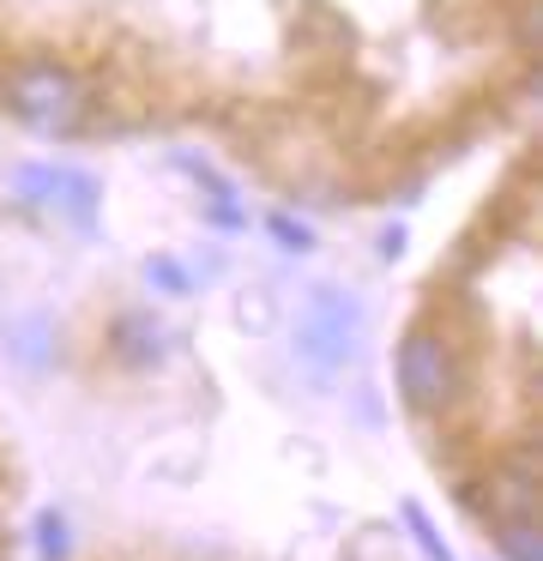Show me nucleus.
<instances>
[{"instance_id": "obj_1", "label": "nucleus", "mask_w": 543, "mask_h": 561, "mask_svg": "<svg viewBox=\"0 0 543 561\" xmlns=\"http://www.w3.org/2000/svg\"><path fill=\"white\" fill-rule=\"evenodd\" d=\"M362 351V302L350 290H308L296 308V356L314 375H338Z\"/></svg>"}, {"instance_id": "obj_2", "label": "nucleus", "mask_w": 543, "mask_h": 561, "mask_svg": "<svg viewBox=\"0 0 543 561\" xmlns=\"http://www.w3.org/2000/svg\"><path fill=\"white\" fill-rule=\"evenodd\" d=\"M0 91H7V110L36 134H72L84 122V85L60 61H19Z\"/></svg>"}, {"instance_id": "obj_3", "label": "nucleus", "mask_w": 543, "mask_h": 561, "mask_svg": "<svg viewBox=\"0 0 543 561\" xmlns=\"http://www.w3.org/2000/svg\"><path fill=\"white\" fill-rule=\"evenodd\" d=\"M393 375H398V399H405L417 416L446 411V404H453V392H459V363H453V344H446L434 327H410V332H405Z\"/></svg>"}, {"instance_id": "obj_4", "label": "nucleus", "mask_w": 543, "mask_h": 561, "mask_svg": "<svg viewBox=\"0 0 543 561\" xmlns=\"http://www.w3.org/2000/svg\"><path fill=\"white\" fill-rule=\"evenodd\" d=\"M12 187H19L31 206H48L72 224H91V211H97V182L79 170H67V163H24V170H12Z\"/></svg>"}, {"instance_id": "obj_5", "label": "nucleus", "mask_w": 543, "mask_h": 561, "mask_svg": "<svg viewBox=\"0 0 543 561\" xmlns=\"http://www.w3.org/2000/svg\"><path fill=\"white\" fill-rule=\"evenodd\" d=\"M495 519H538V477H531V459H519L513 471L495 477Z\"/></svg>"}, {"instance_id": "obj_6", "label": "nucleus", "mask_w": 543, "mask_h": 561, "mask_svg": "<svg viewBox=\"0 0 543 561\" xmlns=\"http://www.w3.org/2000/svg\"><path fill=\"white\" fill-rule=\"evenodd\" d=\"M495 543H501L507 561H543V543H538V525L531 519H495Z\"/></svg>"}, {"instance_id": "obj_7", "label": "nucleus", "mask_w": 543, "mask_h": 561, "mask_svg": "<svg viewBox=\"0 0 543 561\" xmlns=\"http://www.w3.org/2000/svg\"><path fill=\"white\" fill-rule=\"evenodd\" d=\"M145 278H151V284H163L169 296H188V272H181L176 260H145Z\"/></svg>"}, {"instance_id": "obj_8", "label": "nucleus", "mask_w": 543, "mask_h": 561, "mask_svg": "<svg viewBox=\"0 0 543 561\" xmlns=\"http://www.w3.org/2000/svg\"><path fill=\"white\" fill-rule=\"evenodd\" d=\"M36 531H43V556H48V561L67 556V525H60L55 513H43V525H36Z\"/></svg>"}, {"instance_id": "obj_9", "label": "nucleus", "mask_w": 543, "mask_h": 561, "mask_svg": "<svg viewBox=\"0 0 543 561\" xmlns=\"http://www.w3.org/2000/svg\"><path fill=\"white\" fill-rule=\"evenodd\" d=\"M272 236H278V242H284V248H296V254H302V248L314 242V236H308V224L284 218V211H278V218H272Z\"/></svg>"}]
</instances>
